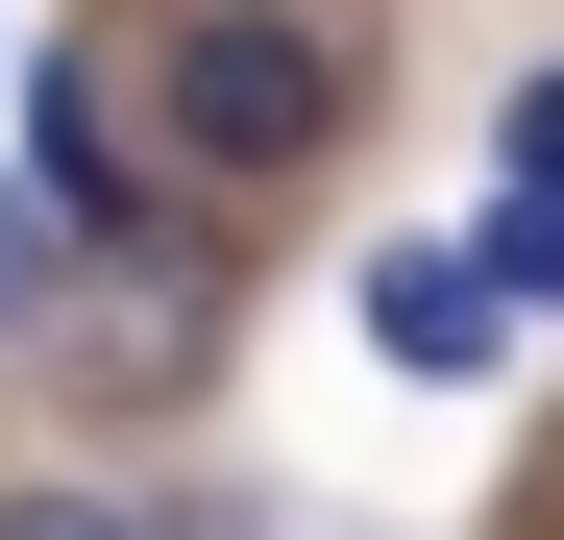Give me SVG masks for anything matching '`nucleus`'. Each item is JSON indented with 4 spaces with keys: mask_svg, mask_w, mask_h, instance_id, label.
<instances>
[{
    "mask_svg": "<svg viewBox=\"0 0 564 540\" xmlns=\"http://www.w3.org/2000/svg\"><path fill=\"white\" fill-rule=\"evenodd\" d=\"M25 197L74 222V246H148V123H123V74H25Z\"/></svg>",
    "mask_w": 564,
    "mask_h": 540,
    "instance_id": "f03ea898",
    "label": "nucleus"
},
{
    "mask_svg": "<svg viewBox=\"0 0 564 540\" xmlns=\"http://www.w3.org/2000/svg\"><path fill=\"white\" fill-rule=\"evenodd\" d=\"M0 540H221V516H148V492H99V467H25Z\"/></svg>",
    "mask_w": 564,
    "mask_h": 540,
    "instance_id": "39448f33",
    "label": "nucleus"
},
{
    "mask_svg": "<svg viewBox=\"0 0 564 540\" xmlns=\"http://www.w3.org/2000/svg\"><path fill=\"white\" fill-rule=\"evenodd\" d=\"M0 50H25V25H0Z\"/></svg>",
    "mask_w": 564,
    "mask_h": 540,
    "instance_id": "1a4fd4ad",
    "label": "nucleus"
},
{
    "mask_svg": "<svg viewBox=\"0 0 564 540\" xmlns=\"http://www.w3.org/2000/svg\"><path fill=\"white\" fill-rule=\"evenodd\" d=\"M466 270H491V320H564V197H491Z\"/></svg>",
    "mask_w": 564,
    "mask_h": 540,
    "instance_id": "423d86ee",
    "label": "nucleus"
},
{
    "mask_svg": "<svg viewBox=\"0 0 564 540\" xmlns=\"http://www.w3.org/2000/svg\"><path fill=\"white\" fill-rule=\"evenodd\" d=\"M491 197H564V50H540L516 99H491Z\"/></svg>",
    "mask_w": 564,
    "mask_h": 540,
    "instance_id": "0eeeda50",
    "label": "nucleus"
},
{
    "mask_svg": "<svg viewBox=\"0 0 564 540\" xmlns=\"http://www.w3.org/2000/svg\"><path fill=\"white\" fill-rule=\"evenodd\" d=\"M368 344H393L417 393H491V369H516V320H491V270H466V246H393V270H368Z\"/></svg>",
    "mask_w": 564,
    "mask_h": 540,
    "instance_id": "7ed1b4c3",
    "label": "nucleus"
},
{
    "mask_svg": "<svg viewBox=\"0 0 564 540\" xmlns=\"http://www.w3.org/2000/svg\"><path fill=\"white\" fill-rule=\"evenodd\" d=\"M50 320H74V222L0 172V369H50Z\"/></svg>",
    "mask_w": 564,
    "mask_h": 540,
    "instance_id": "20e7f679",
    "label": "nucleus"
},
{
    "mask_svg": "<svg viewBox=\"0 0 564 540\" xmlns=\"http://www.w3.org/2000/svg\"><path fill=\"white\" fill-rule=\"evenodd\" d=\"M516 540H564V516H516Z\"/></svg>",
    "mask_w": 564,
    "mask_h": 540,
    "instance_id": "6e6552de",
    "label": "nucleus"
},
{
    "mask_svg": "<svg viewBox=\"0 0 564 540\" xmlns=\"http://www.w3.org/2000/svg\"><path fill=\"white\" fill-rule=\"evenodd\" d=\"M123 123H148L172 197H295L368 123V25H319V0H148V99Z\"/></svg>",
    "mask_w": 564,
    "mask_h": 540,
    "instance_id": "f257e3e1",
    "label": "nucleus"
}]
</instances>
